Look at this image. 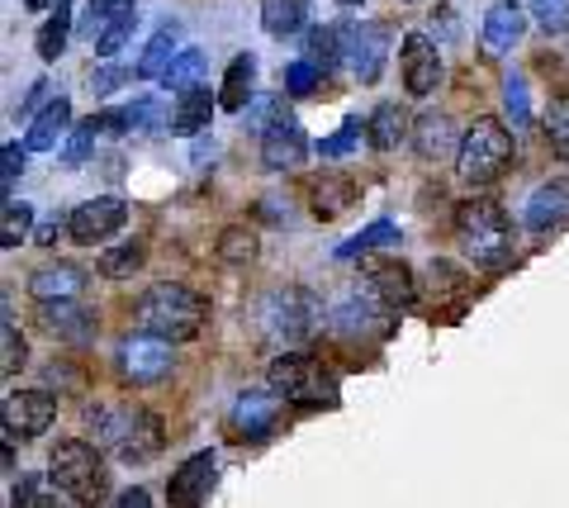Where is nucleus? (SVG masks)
<instances>
[{
  "label": "nucleus",
  "instance_id": "17",
  "mask_svg": "<svg viewBox=\"0 0 569 508\" xmlns=\"http://www.w3.org/2000/svg\"><path fill=\"white\" fill-rule=\"evenodd\" d=\"M39 323H43V332H52L58 342H71V347H86L96 338V313L81 300H43Z\"/></svg>",
  "mask_w": 569,
  "mask_h": 508
},
{
  "label": "nucleus",
  "instance_id": "35",
  "mask_svg": "<svg viewBox=\"0 0 569 508\" xmlns=\"http://www.w3.org/2000/svg\"><path fill=\"white\" fill-rule=\"evenodd\" d=\"M29 229H33V209L10 196L6 205H0V248H20V242L29 238Z\"/></svg>",
  "mask_w": 569,
  "mask_h": 508
},
{
  "label": "nucleus",
  "instance_id": "34",
  "mask_svg": "<svg viewBox=\"0 0 569 508\" xmlns=\"http://www.w3.org/2000/svg\"><path fill=\"white\" fill-rule=\"evenodd\" d=\"M204 67H209L204 48H181V52H176V62L162 72V86H167V91H186V86H200Z\"/></svg>",
  "mask_w": 569,
  "mask_h": 508
},
{
  "label": "nucleus",
  "instance_id": "29",
  "mask_svg": "<svg viewBox=\"0 0 569 508\" xmlns=\"http://www.w3.org/2000/svg\"><path fill=\"white\" fill-rule=\"evenodd\" d=\"M408 133H413V124H408V114L399 110L395 100H385V104H376V110H370V148L389 152V148H399Z\"/></svg>",
  "mask_w": 569,
  "mask_h": 508
},
{
  "label": "nucleus",
  "instance_id": "22",
  "mask_svg": "<svg viewBox=\"0 0 569 508\" xmlns=\"http://www.w3.org/2000/svg\"><path fill=\"white\" fill-rule=\"evenodd\" d=\"M565 215H569V190H565L560 181H546V186L531 190L522 223H527L531 233H550V229H556V223H560Z\"/></svg>",
  "mask_w": 569,
  "mask_h": 508
},
{
  "label": "nucleus",
  "instance_id": "23",
  "mask_svg": "<svg viewBox=\"0 0 569 508\" xmlns=\"http://www.w3.org/2000/svg\"><path fill=\"white\" fill-rule=\"evenodd\" d=\"M413 148L422 162H441L447 152L460 148V133L447 114H422V119H413Z\"/></svg>",
  "mask_w": 569,
  "mask_h": 508
},
{
  "label": "nucleus",
  "instance_id": "45",
  "mask_svg": "<svg viewBox=\"0 0 569 508\" xmlns=\"http://www.w3.org/2000/svg\"><path fill=\"white\" fill-rule=\"evenodd\" d=\"M129 77H138V72H129V67H119V62H104V67H91V77H86V86H91V96H110V91H119Z\"/></svg>",
  "mask_w": 569,
  "mask_h": 508
},
{
  "label": "nucleus",
  "instance_id": "50",
  "mask_svg": "<svg viewBox=\"0 0 569 508\" xmlns=\"http://www.w3.org/2000/svg\"><path fill=\"white\" fill-rule=\"evenodd\" d=\"M427 276H432V295H460L466 290V280H460V271L451 267V261H432Z\"/></svg>",
  "mask_w": 569,
  "mask_h": 508
},
{
  "label": "nucleus",
  "instance_id": "49",
  "mask_svg": "<svg viewBox=\"0 0 569 508\" xmlns=\"http://www.w3.org/2000/svg\"><path fill=\"white\" fill-rule=\"evenodd\" d=\"M24 157H29V148H20V143H6V152H0V186H6V200L14 196V177L24 171Z\"/></svg>",
  "mask_w": 569,
  "mask_h": 508
},
{
  "label": "nucleus",
  "instance_id": "39",
  "mask_svg": "<svg viewBox=\"0 0 569 508\" xmlns=\"http://www.w3.org/2000/svg\"><path fill=\"white\" fill-rule=\"evenodd\" d=\"M323 67L318 62H309V58H299V62H290L280 72V86H284V96H313V86H323Z\"/></svg>",
  "mask_w": 569,
  "mask_h": 508
},
{
  "label": "nucleus",
  "instance_id": "27",
  "mask_svg": "<svg viewBox=\"0 0 569 508\" xmlns=\"http://www.w3.org/2000/svg\"><path fill=\"white\" fill-rule=\"evenodd\" d=\"M309 24V0H261V29L271 39H295Z\"/></svg>",
  "mask_w": 569,
  "mask_h": 508
},
{
  "label": "nucleus",
  "instance_id": "30",
  "mask_svg": "<svg viewBox=\"0 0 569 508\" xmlns=\"http://www.w3.org/2000/svg\"><path fill=\"white\" fill-rule=\"evenodd\" d=\"M347 33H351V24H323V29H313L309 39H305V58L318 62L323 72H337V62L347 58Z\"/></svg>",
  "mask_w": 569,
  "mask_h": 508
},
{
  "label": "nucleus",
  "instance_id": "1",
  "mask_svg": "<svg viewBox=\"0 0 569 508\" xmlns=\"http://www.w3.org/2000/svg\"><path fill=\"white\" fill-rule=\"evenodd\" d=\"M86 424H91L96 442L104 451H114L119 461H133V466L152 461L167 442L162 418L142 405H91L86 409Z\"/></svg>",
  "mask_w": 569,
  "mask_h": 508
},
{
  "label": "nucleus",
  "instance_id": "2",
  "mask_svg": "<svg viewBox=\"0 0 569 508\" xmlns=\"http://www.w3.org/2000/svg\"><path fill=\"white\" fill-rule=\"evenodd\" d=\"M133 319L142 332H157V338H167V342H190V338H200L209 323V300L190 286L162 280V286H148L138 295Z\"/></svg>",
  "mask_w": 569,
  "mask_h": 508
},
{
  "label": "nucleus",
  "instance_id": "3",
  "mask_svg": "<svg viewBox=\"0 0 569 508\" xmlns=\"http://www.w3.org/2000/svg\"><path fill=\"white\" fill-rule=\"evenodd\" d=\"M456 238L479 271H503L512 261V248H518L508 209L489 196H475L456 209Z\"/></svg>",
  "mask_w": 569,
  "mask_h": 508
},
{
  "label": "nucleus",
  "instance_id": "21",
  "mask_svg": "<svg viewBox=\"0 0 569 508\" xmlns=\"http://www.w3.org/2000/svg\"><path fill=\"white\" fill-rule=\"evenodd\" d=\"M86 280H91V276H86L81 267L58 261V267H39L29 276V295H33V305H43V300H81Z\"/></svg>",
  "mask_w": 569,
  "mask_h": 508
},
{
  "label": "nucleus",
  "instance_id": "4",
  "mask_svg": "<svg viewBox=\"0 0 569 508\" xmlns=\"http://www.w3.org/2000/svg\"><path fill=\"white\" fill-rule=\"evenodd\" d=\"M48 480L62 489L71 504H100L110 489V466H104L100 447L86 437H67L48 457Z\"/></svg>",
  "mask_w": 569,
  "mask_h": 508
},
{
  "label": "nucleus",
  "instance_id": "13",
  "mask_svg": "<svg viewBox=\"0 0 569 508\" xmlns=\"http://www.w3.org/2000/svg\"><path fill=\"white\" fill-rule=\"evenodd\" d=\"M385 58H389V29L366 20V24H351L347 33V67L361 86H376L385 72Z\"/></svg>",
  "mask_w": 569,
  "mask_h": 508
},
{
  "label": "nucleus",
  "instance_id": "51",
  "mask_svg": "<svg viewBox=\"0 0 569 508\" xmlns=\"http://www.w3.org/2000/svg\"><path fill=\"white\" fill-rule=\"evenodd\" d=\"M48 86H52V81H43V77L33 81V86H29V96H24V104L14 110V119H39L48 104H52V91H48Z\"/></svg>",
  "mask_w": 569,
  "mask_h": 508
},
{
  "label": "nucleus",
  "instance_id": "26",
  "mask_svg": "<svg viewBox=\"0 0 569 508\" xmlns=\"http://www.w3.org/2000/svg\"><path fill=\"white\" fill-rule=\"evenodd\" d=\"M252 81H257V58L252 52H238L223 72V91H219V110L228 114H242L247 100H252Z\"/></svg>",
  "mask_w": 569,
  "mask_h": 508
},
{
  "label": "nucleus",
  "instance_id": "6",
  "mask_svg": "<svg viewBox=\"0 0 569 508\" xmlns=\"http://www.w3.org/2000/svg\"><path fill=\"white\" fill-rule=\"evenodd\" d=\"M512 162V133L498 119H475V124L460 133L456 148V171L466 186H493Z\"/></svg>",
  "mask_w": 569,
  "mask_h": 508
},
{
  "label": "nucleus",
  "instance_id": "32",
  "mask_svg": "<svg viewBox=\"0 0 569 508\" xmlns=\"http://www.w3.org/2000/svg\"><path fill=\"white\" fill-rule=\"evenodd\" d=\"M257 248H261V242H257V233L252 229H242V223H233V229H223L219 233V261H223V267H252V261H257Z\"/></svg>",
  "mask_w": 569,
  "mask_h": 508
},
{
  "label": "nucleus",
  "instance_id": "11",
  "mask_svg": "<svg viewBox=\"0 0 569 508\" xmlns=\"http://www.w3.org/2000/svg\"><path fill=\"white\" fill-rule=\"evenodd\" d=\"M280 414H284V399L266 385V390L238 395L233 414H228V428H233V437H242V442H266V437L280 428Z\"/></svg>",
  "mask_w": 569,
  "mask_h": 508
},
{
  "label": "nucleus",
  "instance_id": "31",
  "mask_svg": "<svg viewBox=\"0 0 569 508\" xmlns=\"http://www.w3.org/2000/svg\"><path fill=\"white\" fill-rule=\"evenodd\" d=\"M389 242H399V223L395 219H376V223H366L356 238H347L342 248H337V257L351 261V257H366V252H376V248H389Z\"/></svg>",
  "mask_w": 569,
  "mask_h": 508
},
{
  "label": "nucleus",
  "instance_id": "46",
  "mask_svg": "<svg viewBox=\"0 0 569 508\" xmlns=\"http://www.w3.org/2000/svg\"><path fill=\"white\" fill-rule=\"evenodd\" d=\"M527 10L537 14V24L546 33H560L569 24V0H527Z\"/></svg>",
  "mask_w": 569,
  "mask_h": 508
},
{
  "label": "nucleus",
  "instance_id": "14",
  "mask_svg": "<svg viewBox=\"0 0 569 508\" xmlns=\"http://www.w3.org/2000/svg\"><path fill=\"white\" fill-rule=\"evenodd\" d=\"M213 480H219V457H213V451H194V457L176 466L171 480H167L171 508H200L209 499Z\"/></svg>",
  "mask_w": 569,
  "mask_h": 508
},
{
  "label": "nucleus",
  "instance_id": "10",
  "mask_svg": "<svg viewBox=\"0 0 569 508\" xmlns=\"http://www.w3.org/2000/svg\"><path fill=\"white\" fill-rule=\"evenodd\" d=\"M361 276H366V286L370 295L385 305V309H413L418 300V276L413 267H403V261L395 257H361Z\"/></svg>",
  "mask_w": 569,
  "mask_h": 508
},
{
  "label": "nucleus",
  "instance_id": "8",
  "mask_svg": "<svg viewBox=\"0 0 569 508\" xmlns=\"http://www.w3.org/2000/svg\"><path fill=\"white\" fill-rule=\"evenodd\" d=\"M176 342L167 338H157V332H133V338H123L119 342V376L138 385V390H148V385H162L171 376V366H176V352H171Z\"/></svg>",
  "mask_w": 569,
  "mask_h": 508
},
{
  "label": "nucleus",
  "instance_id": "54",
  "mask_svg": "<svg viewBox=\"0 0 569 508\" xmlns=\"http://www.w3.org/2000/svg\"><path fill=\"white\" fill-rule=\"evenodd\" d=\"M29 10H52V6H62V0H24Z\"/></svg>",
  "mask_w": 569,
  "mask_h": 508
},
{
  "label": "nucleus",
  "instance_id": "52",
  "mask_svg": "<svg viewBox=\"0 0 569 508\" xmlns=\"http://www.w3.org/2000/svg\"><path fill=\"white\" fill-rule=\"evenodd\" d=\"M58 233H67V219H43L39 229H33V242H39V248H52Z\"/></svg>",
  "mask_w": 569,
  "mask_h": 508
},
{
  "label": "nucleus",
  "instance_id": "38",
  "mask_svg": "<svg viewBox=\"0 0 569 508\" xmlns=\"http://www.w3.org/2000/svg\"><path fill=\"white\" fill-rule=\"evenodd\" d=\"M361 138H370V119H347V124L337 129L332 138L318 143V157H323V162H332V157H347L356 143H361Z\"/></svg>",
  "mask_w": 569,
  "mask_h": 508
},
{
  "label": "nucleus",
  "instance_id": "36",
  "mask_svg": "<svg viewBox=\"0 0 569 508\" xmlns=\"http://www.w3.org/2000/svg\"><path fill=\"white\" fill-rule=\"evenodd\" d=\"M546 138H550V148H556L565 162H569V91H560L556 100L546 104Z\"/></svg>",
  "mask_w": 569,
  "mask_h": 508
},
{
  "label": "nucleus",
  "instance_id": "41",
  "mask_svg": "<svg viewBox=\"0 0 569 508\" xmlns=\"http://www.w3.org/2000/svg\"><path fill=\"white\" fill-rule=\"evenodd\" d=\"M242 119H247V129L252 133H266L276 119H284V96H252L247 100V110H242Z\"/></svg>",
  "mask_w": 569,
  "mask_h": 508
},
{
  "label": "nucleus",
  "instance_id": "5",
  "mask_svg": "<svg viewBox=\"0 0 569 508\" xmlns=\"http://www.w3.org/2000/svg\"><path fill=\"white\" fill-rule=\"evenodd\" d=\"M266 385L295 409H323L337 405V376L323 371V361L309 352H280L271 366H266Z\"/></svg>",
  "mask_w": 569,
  "mask_h": 508
},
{
  "label": "nucleus",
  "instance_id": "19",
  "mask_svg": "<svg viewBox=\"0 0 569 508\" xmlns=\"http://www.w3.org/2000/svg\"><path fill=\"white\" fill-rule=\"evenodd\" d=\"M305 200H309V215H313V219L332 223V219H342L347 209L356 205V186H351V177H337V171H323V177H309Z\"/></svg>",
  "mask_w": 569,
  "mask_h": 508
},
{
  "label": "nucleus",
  "instance_id": "47",
  "mask_svg": "<svg viewBox=\"0 0 569 508\" xmlns=\"http://www.w3.org/2000/svg\"><path fill=\"white\" fill-rule=\"evenodd\" d=\"M0 338H6V361H0V371L14 376V371H20V366L29 361V347H24V338H20V328H14V319L0 323Z\"/></svg>",
  "mask_w": 569,
  "mask_h": 508
},
{
  "label": "nucleus",
  "instance_id": "12",
  "mask_svg": "<svg viewBox=\"0 0 569 508\" xmlns=\"http://www.w3.org/2000/svg\"><path fill=\"white\" fill-rule=\"evenodd\" d=\"M58 418V395L48 390H20L6 399V437L10 442H33L43 428H52Z\"/></svg>",
  "mask_w": 569,
  "mask_h": 508
},
{
  "label": "nucleus",
  "instance_id": "42",
  "mask_svg": "<svg viewBox=\"0 0 569 508\" xmlns=\"http://www.w3.org/2000/svg\"><path fill=\"white\" fill-rule=\"evenodd\" d=\"M96 133H100V119L91 114L86 124H77L67 133V148H62V167H81L86 157H91V148H96Z\"/></svg>",
  "mask_w": 569,
  "mask_h": 508
},
{
  "label": "nucleus",
  "instance_id": "53",
  "mask_svg": "<svg viewBox=\"0 0 569 508\" xmlns=\"http://www.w3.org/2000/svg\"><path fill=\"white\" fill-rule=\"evenodd\" d=\"M114 508H152V499H148V489H129V495H123Z\"/></svg>",
  "mask_w": 569,
  "mask_h": 508
},
{
  "label": "nucleus",
  "instance_id": "15",
  "mask_svg": "<svg viewBox=\"0 0 569 508\" xmlns=\"http://www.w3.org/2000/svg\"><path fill=\"white\" fill-rule=\"evenodd\" d=\"M399 72H403V86L408 96H432L441 86V52L427 33H408L403 39V52H399Z\"/></svg>",
  "mask_w": 569,
  "mask_h": 508
},
{
  "label": "nucleus",
  "instance_id": "24",
  "mask_svg": "<svg viewBox=\"0 0 569 508\" xmlns=\"http://www.w3.org/2000/svg\"><path fill=\"white\" fill-rule=\"evenodd\" d=\"M71 29H77V6H71V0H62V6L48 10V20L39 24V33H33V52H39L43 62H58L62 52H67Z\"/></svg>",
  "mask_w": 569,
  "mask_h": 508
},
{
  "label": "nucleus",
  "instance_id": "16",
  "mask_svg": "<svg viewBox=\"0 0 569 508\" xmlns=\"http://www.w3.org/2000/svg\"><path fill=\"white\" fill-rule=\"evenodd\" d=\"M305 157H309V133H305L299 119L284 114V119H276V124L261 133V162H266V171H295Z\"/></svg>",
  "mask_w": 569,
  "mask_h": 508
},
{
  "label": "nucleus",
  "instance_id": "28",
  "mask_svg": "<svg viewBox=\"0 0 569 508\" xmlns=\"http://www.w3.org/2000/svg\"><path fill=\"white\" fill-rule=\"evenodd\" d=\"M176 43H181V29H176V24H162V29H157L152 39H148V48H142V58H138V81L162 77L167 67L176 62V52H181Z\"/></svg>",
  "mask_w": 569,
  "mask_h": 508
},
{
  "label": "nucleus",
  "instance_id": "56",
  "mask_svg": "<svg viewBox=\"0 0 569 508\" xmlns=\"http://www.w3.org/2000/svg\"><path fill=\"white\" fill-rule=\"evenodd\" d=\"M408 6H418V0H408Z\"/></svg>",
  "mask_w": 569,
  "mask_h": 508
},
{
  "label": "nucleus",
  "instance_id": "7",
  "mask_svg": "<svg viewBox=\"0 0 569 508\" xmlns=\"http://www.w3.org/2000/svg\"><path fill=\"white\" fill-rule=\"evenodd\" d=\"M261 323L271 332V342L280 347H305L318 328V305L309 290H276L261 300Z\"/></svg>",
  "mask_w": 569,
  "mask_h": 508
},
{
  "label": "nucleus",
  "instance_id": "20",
  "mask_svg": "<svg viewBox=\"0 0 569 508\" xmlns=\"http://www.w3.org/2000/svg\"><path fill=\"white\" fill-rule=\"evenodd\" d=\"M213 110H219V96L209 91V86H186V91H176V104H171V133L181 138H200L209 129Z\"/></svg>",
  "mask_w": 569,
  "mask_h": 508
},
{
  "label": "nucleus",
  "instance_id": "55",
  "mask_svg": "<svg viewBox=\"0 0 569 508\" xmlns=\"http://www.w3.org/2000/svg\"><path fill=\"white\" fill-rule=\"evenodd\" d=\"M337 6H347V10H351V6H361V0H337Z\"/></svg>",
  "mask_w": 569,
  "mask_h": 508
},
{
  "label": "nucleus",
  "instance_id": "48",
  "mask_svg": "<svg viewBox=\"0 0 569 508\" xmlns=\"http://www.w3.org/2000/svg\"><path fill=\"white\" fill-rule=\"evenodd\" d=\"M370 313H376L370 305H356V300H347L342 309L332 313V328H337V332H347V338H356V332H366V328H370Z\"/></svg>",
  "mask_w": 569,
  "mask_h": 508
},
{
  "label": "nucleus",
  "instance_id": "37",
  "mask_svg": "<svg viewBox=\"0 0 569 508\" xmlns=\"http://www.w3.org/2000/svg\"><path fill=\"white\" fill-rule=\"evenodd\" d=\"M58 495H62L58 485L48 489L39 476H24L20 485L10 489V508H62V504H58Z\"/></svg>",
  "mask_w": 569,
  "mask_h": 508
},
{
  "label": "nucleus",
  "instance_id": "40",
  "mask_svg": "<svg viewBox=\"0 0 569 508\" xmlns=\"http://www.w3.org/2000/svg\"><path fill=\"white\" fill-rule=\"evenodd\" d=\"M138 267H142V242H123V248L100 252V276H110V280L133 276Z\"/></svg>",
  "mask_w": 569,
  "mask_h": 508
},
{
  "label": "nucleus",
  "instance_id": "18",
  "mask_svg": "<svg viewBox=\"0 0 569 508\" xmlns=\"http://www.w3.org/2000/svg\"><path fill=\"white\" fill-rule=\"evenodd\" d=\"M522 33H527V6L522 0H493V6L485 10V29H479V39H485L489 58H503Z\"/></svg>",
  "mask_w": 569,
  "mask_h": 508
},
{
  "label": "nucleus",
  "instance_id": "43",
  "mask_svg": "<svg viewBox=\"0 0 569 508\" xmlns=\"http://www.w3.org/2000/svg\"><path fill=\"white\" fill-rule=\"evenodd\" d=\"M133 29H138V10L119 14V20H114V24H110V29H104L100 39H96V58H119L123 43L133 39Z\"/></svg>",
  "mask_w": 569,
  "mask_h": 508
},
{
  "label": "nucleus",
  "instance_id": "9",
  "mask_svg": "<svg viewBox=\"0 0 569 508\" xmlns=\"http://www.w3.org/2000/svg\"><path fill=\"white\" fill-rule=\"evenodd\" d=\"M123 223H129V200L123 196H96V200H86L67 215V238L81 242V248H96V242L114 238Z\"/></svg>",
  "mask_w": 569,
  "mask_h": 508
},
{
  "label": "nucleus",
  "instance_id": "44",
  "mask_svg": "<svg viewBox=\"0 0 569 508\" xmlns=\"http://www.w3.org/2000/svg\"><path fill=\"white\" fill-rule=\"evenodd\" d=\"M503 110H508V124L522 129L531 119V100H527V81L522 77H508L503 81Z\"/></svg>",
  "mask_w": 569,
  "mask_h": 508
},
{
  "label": "nucleus",
  "instance_id": "33",
  "mask_svg": "<svg viewBox=\"0 0 569 508\" xmlns=\"http://www.w3.org/2000/svg\"><path fill=\"white\" fill-rule=\"evenodd\" d=\"M133 6H138V0H86V14H81V24H77V29H81V39H91V43H96L100 33L110 29L119 14H129Z\"/></svg>",
  "mask_w": 569,
  "mask_h": 508
},
{
  "label": "nucleus",
  "instance_id": "25",
  "mask_svg": "<svg viewBox=\"0 0 569 508\" xmlns=\"http://www.w3.org/2000/svg\"><path fill=\"white\" fill-rule=\"evenodd\" d=\"M71 129V100L67 96H52V104L39 114V119H29V138H24V148L29 152H48V148H58L62 138Z\"/></svg>",
  "mask_w": 569,
  "mask_h": 508
}]
</instances>
